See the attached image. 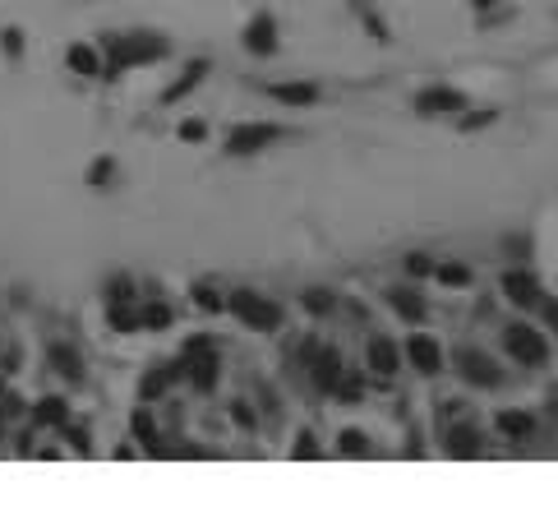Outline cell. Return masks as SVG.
Masks as SVG:
<instances>
[{"instance_id":"cell-1","label":"cell","mask_w":558,"mask_h":517,"mask_svg":"<svg viewBox=\"0 0 558 517\" xmlns=\"http://www.w3.org/2000/svg\"><path fill=\"white\" fill-rule=\"evenodd\" d=\"M508 351H512V356H522V361H540V356H545V347H540V337H535L531 328H512V333H508Z\"/></svg>"},{"instance_id":"cell-2","label":"cell","mask_w":558,"mask_h":517,"mask_svg":"<svg viewBox=\"0 0 558 517\" xmlns=\"http://www.w3.org/2000/svg\"><path fill=\"white\" fill-rule=\"evenodd\" d=\"M268 139H277V130H273V125H259V130H240L236 139H231V153H250V148L268 144Z\"/></svg>"},{"instance_id":"cell-3","label":"cell","mask_w":558,"mask_h":517,"mask_svg":"<svg viewBox=\"0 0 558 517\" xmlns=\"http://www.w3.org/2000/svg\"><path fill=\"white\" fill-rule=\"evenodd\" d=\"M236 310L245 314V319H250V324H263V328H268V324H277V310H273V305H263V301H250V296H240V301H236Z\"/></svg>"},{"instance_id":"cell-4","label":"cell","mask_w":558,"mask_h":517,"mask_svg":"<svg viewBox=\"0 0 558 517\" xmlns=\"http://www.w3.org/2000/svg\"><path fill=\"white\" fill-rule=\"evenodd\" d=\"M411 356H416L420 370H439V347H434V342H425V337H416V342H411Z\"/></svg>"},{"instance_id":"cell-5","label":"cell","mask_w":558,"mask_h":517,"mask_svg":"<svg viewBox=\"0 0 558 517\" xmlns=\"http://www.w3.org/2000/svg\"><path fill=\"white\" fill-rule=\"evenodd\" d=\"M508 291H512V301H535V282H531V277H522V273H517V277H508Z\"/></svg>"},{"instance_id":"cell-6","label":"cell","mask_w":558,"mask_h":517,"mask_svg":"<svg viewBox=\"0 0 558 517\" xmlns=\"http://www.w3.org/2000/svg\"><path fill=\"white\" fill-rule=\"evenodd\" d=\"M277 97H282V102H309L314 88H277Z\"/></svg>"}]
</instances>
